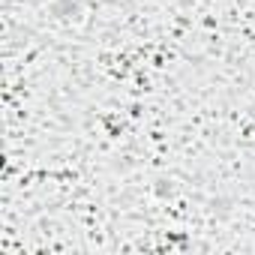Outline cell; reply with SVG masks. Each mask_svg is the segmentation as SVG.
<instances>
[{"instance_id": "cell-1", "label": "cell", "mask_w": 255, "mask_h": 255, "mask_svg": "<svg viewBox=\"0 0 255 255\" xmlns=\"http://www.w3.org/2000/svg\"><path fill=\"white\" fill-rule=\"evenodd\" d=\"M48 12H51V18H57V21H75V18L81 15V3H78V0H51V3H48Z\"/></svg>"}]
</instances>
